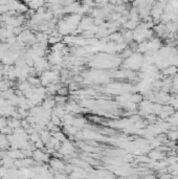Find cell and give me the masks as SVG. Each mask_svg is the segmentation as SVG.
<instances>
[{
	"label": "cell",
	"mask_w": 178,
	"mask_h": 179,
	"mask_svg": "<svg viewBox=\"0 0 178 179\" xmlns=\"http://www.w3.org/2000/svg\"><path fill=\"white\" fill-rule=\"evenodd\" d=\"M39 141H41L40 134H39V133H33V134H31V135H30V141L31 144H35Z\"/></svg>",
	"instance_id": "7c38bea8"
},
{
	"label": "cell",
	"mask_w": 178,
	"mask_h": 179,
	"mask_svg": "<svg viewBox=\"0 0 178 179\" xmlns=\"http://www.w3.org/2000/svg\"><path fill=\"white\" fill-rule=\"evenodd\" d=\"M165 154L162 153V152L160 151H157V150H154V151H151L149 152V155L148 157L151 159V160H162V159L165 158Z\"/></svg>",
	"instance_id": "277c9868"
},
{
	"label": "cell",
	"mask_w": 178,
	"mask_h": 179,
	"mask_svg": "<svg viewBox=\"0 0 178 179\" xmlns=\"http://www.w3.org/2000/svg\"><path fill=\"white\" fill-rule=\"evenodd\" d=\"M58 152L63 156V157H69V156H74V147L72 143H70L69 141H65L64 143L61 144L60 149L58 150Z\"/></svg>",
	"instance_id": "6da1fadb"
},
{
	"label": "cell",
	"mask_w": 178,
	"mask_h": 179,
	"mask_svg": "<svg viewBox=\"0 0 178 179\" xmlns=\"http://www.w3.org/2000/svg\"><path fill=\"white\" fill-rule=\"evenodd\" d=\"M168 137H169L171 141H176L178 139V130H173V131L169 132Z\"/></svg>",
	"instance_id": "30bf717a"
},
{
	"label": "cell",
	"mask_w": 178,
	"mask_h": 179,
	"mask_svg": "<svg viewBox=\"0 0 178 179\" xmlns=\"http://www.w3.org/2000/svg\"><path fill=\"white\" fill-rule=\"evenodd\" d=\"M163 73H165V75H175L178 73V68L174 65L168 66V67L163 70Z\"/></svg>",
	"instance_id": "ba28073f"
},
{
	"label": "cell",
	"mask_w": 178,
	"mask_h": 179,
	"mask_svg": "<svg viewBox=\"0 0 178 179\" xmlns=\"http://www.w3.org/2000/svg\"><path fill=\"white\" fill-rule=\"evenodd\" d=\"M156 179H172V175L171 174H162V175H159Z\"/></svg>",
	"instance_id": "5bb4252c"
},
{
	"label": "cell",
	"mask_w": 178,
	"mask_h": 179,
	"mask_svg": "<svg viewBox=\"0 0 178 179\" xmlns=\"http://www.w3.org/2000/svg\"><path fill=\"white\" fill-rule=\"evenodd\" d=\"M58 95H61V97H67V94L69 93V89L67 87H61L59 90L57 91Z\"/></svg>",
	"instance_id": "4fadbf2b"
},
{
	"label": "cell",
	"mask_w": 178,
	"mask_h": 179,
	"mask_svg": "<svg viewBox=\"0 0 178 179\" xmlns=\"http://www.w3.org/2000/svg\"><path fill=\"white\" fill-rule=\"evenodd\" d=\"M52 136L55 137L57 141H59L60 143L62 141V143H64L65 141H67V137H66V134L64 133V132H56V133H52Z\"/></svg>",
	"instance_id": "9c48e42d"
},
{
	"label": "cell",
	"mask_w": 178,
	"mask_h": 179,
	"mask_svg": "<svg viewBox=\"0 0 178 179\" xmlns=\"http://www.w3.org/2000/svg\"><path fill=\"white\" fill-rule=\"evenodd\" d=\"M26 5L28 6V9H34V11H37L38 9L40 7H43V5L45 4L44 1H30V2H26Z\"/></svg>",
	"instance_id": "5b68a950"
},
{
	"label": "cell",
	"mask_w": 178,
	"mask_h": 179,
	"mask_svg": "<svg viewBox=\"0 0 178 179\" xmlns=\"http://www.w3.org/2000/svg\"><path fill=\"white\" fill-rule=\"evenodd\" d=\"M33 159L35 160V163H49L50 160V155L47 153H45L43 150H39V149H36L35 151L33 152Z\"/></svg>",
	"instance_id": "7a4b0ae2"
},
{
	"label": "cell",
	"mask_w": 178,
	"mask_h": 179,
	"mask_svg": "<svg viewBox=\"0 0 178 179\" xmlns=\"http://www.w3.org/2000/svg\"><path fill=\"white\" fill-rule=\"evenodd\" d=\"M52 137H53L52 133H50L48 130H42V131L40 132V138L45 144L50 141V138H52Z\"/></svg>",
	"instance_id": "8992f818"
},
{
	"label": "cell",
	"mask_w": 178,
	"mask_h": 179,
	"mask_svg": "<svg viewBox=\"0 0 178 179\" xmlns=\"http://www.w3.org/2000/svg\"><path fill=\"white\" fill-rule=\"evenodd\" d=\"M85 125H86V121L83 117H74V121H72V126L75 127L77 129L82 128Z\"/></svg>",
	"instance_id": "52a82bcc"
},
{
	"label": "cell",
	"mask_w": 178,
	"mask_h": 179,
	"mask_svg": "<svg viewBox=\"0 0 178 179\" xmlns=\"http://www.w3.org/2000/svg\"><path fill=\"white\" fill-rule=\"evenodd\" d=\"M50 122H53L55 126H60L61 124H62V121H61V119L60 117H58L57 115H55V114H52V116H50Z\"/></svg>",
	"instance_id": "8fae6325"
},
{
	"label": "cell",
	"mask_w": 178,
	"mask_h": 179,
	"mask_svg": "<svg viewBox=\"0 0 178 179\" xmlns=\"http://www.w3.org/2000/svg\"><path fill=\"white\" fill-rule=\"evenodd\" d=\"M49 166L52 168V170L53 172H62V171L65 170V165L64 163H63L61 159H58V158H50L49 160Z\"/></svg>",
	"instance_id": "3957f363"
}]
</instances>
